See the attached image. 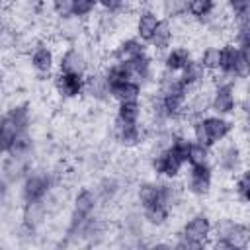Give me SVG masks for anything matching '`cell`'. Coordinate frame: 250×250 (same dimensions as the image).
<instances>
[{"label":"cell","mask_w":250,"mask_h":250,"mask_svg":"<svg viewBox=\"0 0 250 250\" xmlns=\"http://www.w3.org/2000/svg\"><path fill=\"white\" fill-rule=\"evenodd\" d=\"M221 55H223V49H221V43L213 41V43H207L199 55H197V61L199 64L207 70V74H219V68H221Z\"/></svg>","instance_id":"33"},{"label":"cell","mask_w":250,"mask_h":250,"mask_svg":"<svg viewBox=\"0 0 250 250\" xmlns=\"http://www.w3.org/2000/svg\"><path fill=\"white\" fill-rule=\"evenodd\" d=\"M158 14L168 21H180L188 18V0H158Z\"/></svg>","instance_id":"34"},{"label":"cell","mask_w":250,"mask_h":250,"mask_svg":"<svg viewBox=\"0 0 250 250\" xmlns=\"http://www.w3.org/2000/svg\"><path fill=\"white\" fill-rule=\"evenodd\" d=\"M96 12H98V2L96 0H70V14L76 20L88 21Z\"/></svg>","instance_id":"39"},{"label":"cell","mask_w":250,"mask_h":250,"mask_svg":"<svg viewBox=\"0 0 250 250\" xmlns=\"http://www.w3.org/2000/svg\"><path fill=\"white\" fill-rule=\"evenodd\" d=\"M141 213H143V219H145L146 227L148 229H154V230L168 227L170 221H172V217H174V211L168 205H164L162 201L152 203V205L141 209Z\"/></svg>","instance_id":"29"},{"label":"cell","mask_w":250,"mask_h":250,"mask_svg":"<svg viewBox=\"0 0 250 250\" xmlns=\"http://www.w3.org/2000/svg\"><path fill=\"white\" fill-rule=\"evenodd\" d=\"M211 164H213L215 172L219 170L223 176L232 178L242 168H246V152H244V146L238 141H234V139H227V141L219 143L217 146H213Z\"/></svg>","instance_id":"5"},{"label":"cell","mask_w":250,"mask_h":250,"mask_svg":"<svg viewBox=\"0 0 250 250\" xmlns=\"http://www.w3.org/2000/svg\"><path fill=\"white\" fill-rule=\"evenodd\" d=\"M33 168V158H20L6 154L0 160V174L10 182V184H20V180Z\"/></svg>","instance_id":"25"},{"label":"cell","mask_w":250,"mask_h":250,"mask_svg":"<svg viewBox=\"0 0 250 250\" xmlns=\"http://www.w3.org/2000/svg\"><path fill=\"white\" fill-rule=\"evenodd\" d=\"M100 68H102V72H104V76H105L109 88H111V86H117V84H121V82H125V80H131V74H129L127 64L121 62V61H107V62H105L104 66H100Z\"/></svg>","instance_id":"36"},{"label":"cell","mask_w":250,"mask_h":250,"mask_svg":"<svg viewBox=\"0 0 250 250\" xmlns=\"http://www.w3.org/2000/svg\"><path fill=\"white\" fill-rule=\"evenodd\" d=\"M221 49L223 55H221L219 76L232 82H244L250 70V53H248L250 49H240L229 39L221 43Z\"/></svg>","instance_id":"4"},{"label":"cell","mask_w":250,"mask_h":250,"mask_svg":"<svg viewBox=\"0 0 250 250\" xmlns=\"http://www.w3.org/2000/svg\"><path fill=\"white\" fill-rule=\"evenodd\" d=\"M225 14L230 21L250 20V0H225Z\"/></svg>","instance_id":"38"},{"label":"cell","mask_w":250,"mask_h":250,"mask_svg":"<svg viewBox=\"0 0 250 250\" xmlns=\"http://www.w3.org/2000/svg\"><path fill=\"white\" fill-rule=\"evenodd\" d=\"M158 201H160V184L156 178H145L137 182V186L133 188V203L139 209H145Z\"/></svg>","instance_id":"26"},{"label":"cell","mask_w":250,"mask_h":250,"mask_svg":"<svg viewBox=\"0 0 250 250\" xmlns=\"http://www.w3.org/2000/svg\"><path fill=\"white\" fill-rule=\"evenodd\" d=\"M193 59V53L188 45H172L170 49H166L160 57V66L162 70H168V72H174L178 74L189 61Z\"/></svg>","instance_id":"24"},{"label":"cell","mask_w":250,"mask_h":250,"mask_svg":"<svg viewBox=\"0 0 250 250\" xmlns=\"http://www.w3.org/2000/svg\"><path fill=\"white\" fill-rule=\"evenodd\" d=\"M176 37H178V27H176V23L162 18V21L158 23V27H156V31L152 33L150 41L146 43V45H148V51H150V53H156V55H162L166 49H170V47L176 43Z\"/></svg>","instance_id":"23"},{"label":"cell","mask_w":250,"mask_h":250,"mask_svg":"<svg viewBox=\"0 0 250 250\" xmlns=\"http://www.w3.org/2000/svg\"><path fill=\"white\" fill-rule=\"evenodd\" d=\"M84 100H88L94 105L111 104V88L102 68H94L84 76Z\"/></svg>","instance_id":"17"},{"label":"cell","mask_w":250,"mask_h":250,"mask_svg":"<svg viewBox=\"0 0 250 250\" xmlns=\"http://www.w3.org/2000/svg\"><path fill=\"white\" fill-rule=\"evenodd\" d=\"M209 246L219 250H246L250 246V227L238 217L213 219V232Z\"/></svg>","instance_id":"2"},{"label":"cell","mask_w":250,"mask_h":250,"mask_svg":"<svg viewBox=\"0 0 250 250\" xmlns=\"http://www.w3.org/2000/svg\"><path fill=\"white\" fill-rule=\"evenodd\" d=\"M100 211V199L90 186H80L74 189L70 197V213L78 217H92L94 213Z\"/></svg>","instance_id":"22"},{"label":"cell","mask_w":250,"mask_h":250,"mask_svg":"<svg viewBox=\"0 0 250 250\" xmlns=\"http://www.w3.org/2000/svg\"><path fill=\"white\" fill-rule=\"evenodd\" d=\"M158 184H160V201L168 205L172 211L188 203V193L182 186V180H158Z\"/></svg>","instance_id":"27"},{"label":"cell","mask_w":250,"mask_h":250,"mask_svg":"<svg viewBox=\"0 0 250 250\" xmlns=\"http://www.w3.org/2000/svg\"><path fill=\"white\" fill-rule=\"evenodd\" d=\"M238 82L227 80V78H217L211 82V102H209V111L225 117H232L238 113Z\"/></svg>","instance_id":"7"},{"label":"cell","mask_w":250,"mask_h":250,"mask_svg":"<svg viewBox=\"0 0 250 250\" xmlns=\"http://www.w3.org/2000/svg\"><path fill=\"white\" fill-rule=\"evenodd\" d=\"M84 43V41H82ZM82 43L62 45L57 57V70L61 72H74V74H88L96 68L92 49H86Z\"/></svg>","instance_id":"9"},{"label":"cell","mask_w":250,"mask_h":250,"mask_svg":"<svg viewBox=\"0 0 250 250\" xmlns=\"http://www.w3.org/2000/svg\"><path fill=\"white\" fill-rule=\"evenodd\" d=\"M150 2H158V0H150Z\"/></svg>","instance_id":"44"},{"label":"cell","mask_w":250,"mask_h":250,"mask_svg":"<svg viewBox=\"0 0 250 250\" xmlns=\"http://www.w3.org/2000/svg\"><path fill=\"white\" fill-rule=\"evenodd\" d=\"M55 37L62 43V45H70V43H82L88 31L86 21L76 20V18H62V20H55Z\"/></svg>","instance_id":"20"},{"label":"cell","mask_w":250,"mask_h":250,"mask_svg":"<svg viewBox=\"0 0 250 250\" xmlns=\"http://www.w3.org/2000/svg\"><path fill=\"white\" fill-rule=\"evenodd\" d=\"M4 125V119H2V113H0V127Z\"/></svg>","instance_id":"43"},{"label":"cell","mask_w":250,"mask_h":250,"mask_svg":"<svg viewBox=\"0 0 250 250\" xmlns=\"http://www.w3.org/2000/svg\"><path fill=\"white\" fill-rule=\"evenodd\" d=\"M0 113H2L4 123L16 133H25V131L33 129V123H35L33 107L25 100H16V102L8 104L4 107V111H0Z\"/></svg>","instance_id":"15"},{"label":"cell","mask_w":250,"mask_h":250,"mask_svg":"<svg viewBox=\"0 0 250 250\" xmlns=\"http://www.w3.org/2000/svg\"><path fill=\"white\" fill-rule=\"evenodd\" d=\"M180 180H182V186H184L188 197L207 199L215 188V168L211 162L197 164V166H186Z\"/></svg>","instance_id":"6"},{"label":"cell","mask_w":250,"mask_h":250,"mask_svg":"<svg viewBox=\"0 0 250 250\" xmlns=\"http://www.w3.org/2000/svg\"><path fill=\"white\" fill-rule=\"evenodd\" d=\"M10 182L0 174V205H4L6 201H8V197H10Z\"/></svg>","instance_id":"41"},{"label":"cell","mask_w":250,"mask_h":250,"mask_svg":"<svg viewBox=\"0 0 250 250\" xmlns=\"http://www.w3.org/2000/svg\"><path fill=\"white\" fill-rule=\"evenodd\" d=\"M4 86H6V74H4V70L0 68V96H2V92H4Z\"/></svg>","instance_id":"42"},{"label":"cell","mask_w":250,"mask_h":250,"mask_svg":"<svg viewBox=\"0 0 250 250\" xmlns=\"http://www.w3.org/2000/svg\"><path fill=\"white\" fill-rule=\"evenodd\" d=\"M113 119L121 121V123H141V121H145V100L117 104Z\"/></svg>","instance_id":"31"},{"label":"cell","mask_w":250,"mask_h":250,"mask_svg":"<svg viewBox=\"0 0 250 250\" xmlns=\"http://www.w3.org/2000/svg\"><path fill=\"white\" fill-rule=\"evenodd\" d=\"M148 170L156 180H180L186 170V160L166 146L148 154Z\"/></svg>","instance_id":"11"},{"label":"cell","mask_w":250,"mask_h":250,"mask_svg":"<svg viewBox=\"0 0 250 250\" xmlns=\"http://www.w3.org/2000/svg\"><path fill=\"white\" fill-rule=\"evenodd\" d=\"M213 156V148L191 141L189 150H188V158H186V166H197V164H209Z\"/></svg>","instance_id":"37"},{"label":"cell","mask_w":250,"mask_h":250,"mask_svg":"<svg viewBox=\"0 0 250 250\" xmlns=\"http://www.w3.org/2000/svg\"><path fill=\"white\" fill-rule=\"evenodd\" d=\"M160 21H162V16L158 14V10L154 6L145 4L137 8L133 14V35L139 37L143 43H148Z\"/></svg>","instance_id":"18"},{"label":"cell","mask_w":250,"mask_h":250,"mask_svg":"<svg viewBox=\"0 0 250 250\" xmlns=\"http://www.w3.org/2000/svg\"><path fill=\"white\" fill-rule=\"evenodd\" d=\"M57 49L45 37H35L27 45V64L39 78H51L57 68Z\"/></svg>","instance_id":"8"},{"label":"cell","mask_w":250,"mask_h":250,"mask_svg":"<svg viewBox=\"0 0 250 250\" xmlns=\"http://www.w3.org/2000/svg\"><path fill=\"white\" fill-rule=\"evenodd\" d=\"M14 137H16V131H12L6 123L0 127V158L6 156L12 148V143H14Z\"/></svg>","instance_id":"40"},{"label":"cell","mask_w":250,"mask_h":250,"mask_svg":"<svg viewBox=\"0 0 250 250\" xmlns=\"http://www.w3.org/2000/svg\"><path fill=\"white\" fill-rule=\"evenodd\" d=\"M178 76H180V80H182L189 90H191V88H197V86H203V84L209 82L207 70L199 64V61H197L195 57L178 72Z\"/></svg>","instance_id":"32"},{"label":"cell","mask_w":250,"mask_h":250,"mask_svg":"<svg viewBox=\"0 0 250 250\" xmlns=\"http://www.w3.org/2000/svg\"><path fill=\"white\" fill-rule=\"evenodd\" d=\"M92 188H94V191H96V195L100 199V207H111V205H115L123 197V193H125V182H123V178L119 174H111V172L102 174Z\"/></svg>","instance_id":"16"},{"label":"cell","mask_w":250,"mask_h":250,"mask_svg":"<svg viewBox=\"0 0 250 250\" xmlns=\"http://www.w3.org/2000/svg\"><path fill=\"white\" fill-rule=\"evenodd\" d=\"M148 53V45L143 43L139 37L129 35V37H119L113 47L109 49V61H121V62H129L141 55Z\"/></svg>","instance_id":"21"},{"label":"cell","mask_w":250,"mask_h":250,"mask_svg":"<svg viewBox=\"0 0 250 250\" xmlns=\"http://www.w3.org/2000/svg\"><path fill=\"white\" fill-rule=\"evenodd\" d=\"M109 139L123 150H139L146 145L148 133L145 123H121L111 119L109 125Z\"/></svg>","instance_id":"12"},{"label":"cell","mask_w":250,"mask_h":250,"mask_svg":"<svg viewBox=\"0 0 250 250\" xmlns=\"http://www.w3.org/2000/svg\"><path fill=\"white\" fill-rule=\"evenodd\" d=\"M57 188H59V178L55 176V172L33 166L20 180V199L21 203L45 201Z\"/></svg>","instance_id":"3"},{"label":"cell","mask_w":250,"mask_h":250,"mask_svg":"<svg viewBox=\"0 0 250 250\" xmlns=\"http://www.w3.org/2000/svg\"><path fill=\"white\" fill-rule=\"evenodd\" d=\"M53 92L61 102L72 104L84 100V74H74V72H61L57 70L51 80Z\"/></svg>","instance_id":"14"},{"label":"cell","mask_w":250,"mask_h":250,"mask_svg":"<svg viewBox=\"0 0 250 250\" xmlns=\"http://www.w3.org/2000/svg\"><path fill=\"white\" fill-rule=\"evenodd\" d=\"M125 64L129 68L131 80H137L143 88L154 84L158 70H156V61H154V57H152L150 51L145 53V55H141V57H137V59H133V61H129V62H125Z\"/></svg>","instance_id":"19"},{"label":"cell","mask_w":250,"mask_h":250,"mask_svg":"<svg viewBox=\"0 0 250 250\" xmlns=\"http://www.w3.org/2000/svg\"><path fill=\"white\" fill-rule=\"evenodd\" d=\"M188 129H189V137L195 143H201L209 148L217 146L219 143L230 139L236 131V123L230 117L225 115H217V113H205L199 117H193L188 121Z\"/></svg>","instance_id":"1"},{"label":"cell","mask_w":250,"mask_h":250,"mask_svg":"<svg viewBox=\"0 0 250 250\" xmlns=\"http://www.w3.org/2000/svg\"><path fill=\"white\" fill-rule=\"evenodd\" d=\"M230 184H232L234 199L238 201V205L246 207L250 201V172H248V168H242L238 174H234L230 178Z\"/></svg>","instance_id":"35"},{"label":"cell","mask_w":250,"mask_h":250,"mask_svg":"<svg viewBox=\"0 0 250 250\" xmlns=\"http://www.w3.org/2000/svg\"><path fill=\"white\" fill-rule=\"evenodd\" d=\"M219 12L217 0H188V20L199 27Z\"/></svg>","instance_id":"28"},{"label":"cell","mask_w":250,"mask_h":250,"mask_svg":"<svg viewBox=\"0 0 250 250\" xmlns=\"http://www.w3.org/2000/svg\"><path fill=\"white\" fill-rule=\"evenodd\" d=\"M145 100V88L137 80H125L117 86H111V102H139Z\"/></svg>","instance_id":"30"},{"label":"cell","mask_w":250,"mask_h":250,"mask_svg":"<svg viewBox=\"0 0 250 250\" xmlns=\"http://www.w3.org/2000/svg\"><path fill=\"white\" fill-rule=\"evenodd\" d=\"M51 215V209L47 201H35V203H21L20 211V223L18 230L21 236H37L41 229L47 225Z\"/></svg>","instance_id":"13"},{"label":"cell","mask_w":250,"mask_h":250,"mask_svg":"<svg viewBox=\"0 0 250 250\" xmlns=\"http://www.w3.org/2000/svg\"><path fill=\"white\" fill-rule=\"evenodd\" d=\"M180 236H184L186 240H189L191 244L199 248H205L209 246V240H211V232H213V217L203 211V209H197V211H191L180 225V229L176 230Z\"/></svg>","instance_id":"10"}]
</instances>
